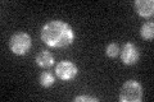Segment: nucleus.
Here are the masks:
<instances>
[{"label": "nucleus", "mask_w": 154, "mask_h": 102, "mask_svg": "<svg viewBox=\"0 0 154 102\" xmlns=\"http://www.w3.org/2000/svg\"><path fill=\"white\" fill-rule=\"evenodd\" d=\"M42 42L53 48H64L71 46L75 41V31L68 23L59 19L49 21L41 28Z\"/></svg>", "instance_id": "obj_1"}, {"label": "nucleus", "mask_w": 154, "mask_h": 102, "mask_svg": "<svg viewBox=\"0 0 154 102\" xmlns=\"http://www.w3.org/2000/svg\"><path fill=\"white\" fill-rule=\"evenodd\" d=\"M119 102H141L143 100V86L140 82L128 79L121 87L118 96Z\"/></svg>", "instance_id": "obj_2"}, {"label": "nucleus", "mask_w": 154, "mask_h": 102, "mask_svg": "<svg viewBox=\"0 0 154 102\" xmlns=\"http://www.w3.org/2000/svg\"><path fill=\"white\" fill-rule=\"evenodd\" d=\"M32 47L31 36L26 32H16L9 38V48L16 55H26Z\"/></svg>", "instance_id": "obj_3"}, {"label": "nucleus", "mask_w": 154, "mask_h": 102, "mask_svg": "<svg viewBox=\"0 0 154 102\" xmlns=\"http://www.w3.org/2000/svg\"><path fill=\"white\" fill-rule=\"evenodd\" d=\"M55 75L59 80L69 82L79 75V66L73 61L60 60L55 66Z\"/></svg>", "instance_id": "obj_4"}, {"label": "nucleus", "mask_w": 154, "mask_h": 102, "mask_svg": "<svg viewBox=\"0 0 154 102\" xmlns=\"http://www.w3.org/2000/svg\"><path fill=\"white\" fill-rule=\"evenodd\" d=\"M119 57L125 65H135L140 59V50L132 42H126L119 51Z\"/></svg>", "instance_id": "obj_5"}, {"label": "nucleus", "mask_w": 154, "mask_h": 102, "mask_svg": "<svg viewBox=\"0 0 154 102\" xmlns=\"http://www.w3.org/2000/svg\"><path fill=\"white\" fill-rule=\"evenodd\" d=\"M134 8L139 16L143 18H150L154 14V1L153 0H136Z\"/></svg>", "instance_id": "obj_6"}, {"label": "nucleus", "mask_w": 154, "mask_h": 102, "mask_svg": "<svg viewBox=\"0 0 154 102\" xmlns=\"http://www.w3.org/2000/svg\"><path fill=\"white\" fill-rule=\"evenodd\" d=\"M35 61H36V64L40 68L48 69V68H50V66L54 65L55 59H54V55H53L51 52L46 51V50H41V51L37 52V55L35 57Z\"/></svg>", "instance_id": "obj_7"}, {"label": "nucleus", "mask_w": 154, "mask_h": 102, "mask_svg": "<svg viewBox=\"0 0 154 102\" xmlns=\"http://www.w3.org/2000/svg\"><path fill=\"white\" fill-rule=\"evenodd\" d=\"M140 36L143 40L152 41L154 37V23L153 22H145L140 28Z\"/></svg>", "instance_id": "obj_8"}, {"label": "nucleus", "mask_w": 154, "mask_h": 102, "mask_svg": "<svg viewBox=\"0 0 154 102\" xmlns=\"http://www.w3.org/2000/svg\"><path fill=\"white\" fill-rule=\"evenodd\" d=\"M54 82H55V75L51 71H42L40 77H38V83H40V86L44 87V88L51 87L54 84Z\"/></svg>", "instance_id": "obj_9"}, {"label": "nucleus", "mask_w": 154, "mask_h": 102, "mask_svg": "<svg viewBox=\"0 0 154 102\" xmlns=\"http://www.w3.org/2000/svg\"><path fill=\"white\" fill-rule=\"evenodd\" d=\"M119 51H121V47L116 42H110L105 47V55L110 57V59H116L117 56H119Z\"/></svg>", "instance_id": "obj_10"}, {"label": "nucleus", "mask_w": 154, "mask_h": 102, "mask_svg": "<svg viewBox=\"0 0 154 102\" xmlns=\"http://www.w3.org/2000/svg\"><path fill=\"white\" fill-rule=\"evenodd\" d=\"M75 102H82V101H88V102H99V98L96 97H91V96H76L73 98Z\"/></svg>", "instance_id": "obj_11"}]
</instances>
